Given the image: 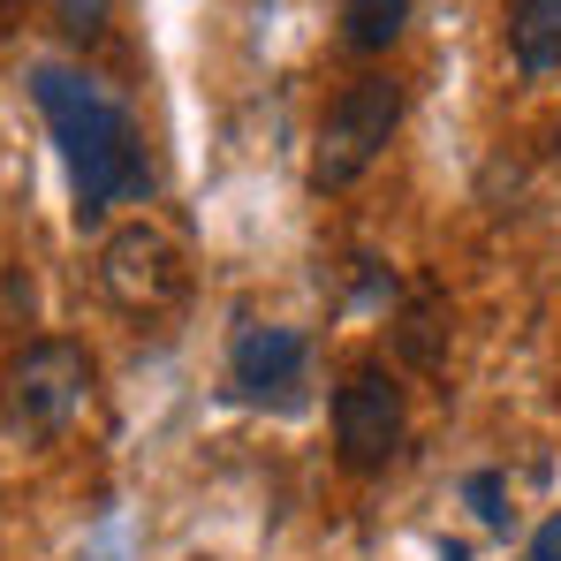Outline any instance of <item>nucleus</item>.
<instances>
[{
	"instance_id": "1",
	"label": "nucleus",
	"mask_w": 561,
	"mask_h": 561,
	"mask_svg": "<svg viewBox=\"0 0 561 561\" xmlns=\"http://www.w3.org/2000/svg\"><path fill=\"white\" fill-rule=\"evenodd\" d=\"M31 99H38V114L61 137V160H69L77 220L84 228L106 220L114 205H145L152 197V160H145V137H137V122H129L122 99H106L92 77L61 69V61H31Z\"/></svg>"
},
{
	"instance_id": "2",
	"label": "nucleus",
	"mask_w": 561,
	"mask_h": 561,
	"mask_svg": "<svg viewBox=\"0 0 561 561\" xmlns=\"http://www.w3.org/2000/svg\"><path fill=\"white\" fill-rule=\"evenodd\" d=\"M84 410H92V350L84 342L46 334L8 365V433L23 448H54Z\"/></svg>"
},
{
	"instance_id": "3",
	"label": "nucleus",
	"mask_w": 561,
	"mask_h": 561,
	"mask_svg": "<svg viewBox=\"0 0 561 561\" xmlns=\"http://www.w3.org/2000/svg\"><path fill=\"white\" fill-rule=\"evenodd\" d=\"M394 129H402V84L394 77L342 84V99L319 122V145H311V190H350L357 175H373V160L394 145Z\"/></svg>"
},
{
	"instance_id": "4",
	"label": "nucleus",
	"mask_w": 561,
	"mask_h": 561,
	"mask_svg": "<svg viewBox=\"0 0 561 561\" xmlns=\"http://www.w3.org/2000/svg\"><path fill=\"white\" fill-rule=\"evenodd\" d=\"M99 288H106V304L129 311V319H168V311L183 304V288H190V266H183V251H175L168 228L129 220V228H114L106 251H99Z\"/></svg>"
},
{
	"instance_id": "5",
	"label": "nucleus",
	"mask_w": 561,
	"mask_h": 561,
	"mask_svg": "<svg viewBox=\"0 0 561 561\" xmlns=\"http://www.w3.org/2000/svg\"><path fill=\"white\" fill-rule=\"evenodd\" d=\"M402 433H410V410H402V379L387 365H357L334 387V448L350 470H387Z\"/></svg>"
},
{
	"instance_id": "6",
	"label": "nucleus",
	"mask_w": 561,
	"mask_h": 561,
	"mask_svg": "<svg viewBox=\"0 0 561 561\" xmlns=\"http://www.w3.org/2000/svg\"><path fill=\"white\" fill-rule=\"evenodd\" d=\"M304 365H311V342L296 334V327H243L236 334V350H228V379H236V394H251V402H296V387H304Z\"/></svg>"
},
{
	"instance_id": "7",
	"label": "nucleus",
	"mask_w": 561,
	"mask_h": 561,
	"mask_svg": "<svg viewBox=\"0 0 561 561\" xmlns=\"http://www.w3.org/2000/svg\"><path fill=\"white\" fill-rule=\"evenodd\" d=\"M508 54L524 77L561 69V0H516L508 8Z\"/></svg>"
},
{
	"instance_id": "8",
	"label": "nucleus",
	"mask_w": 561,
	"mask_h": 561,
	"mask_svg": "<svg viewBox=\"0 0 561 561\" xmlns=\"http://www.w3.org/2000/svg\"><path fill=\"white\" fill-rule=\"evenodd\" d=\"M410 31V0H342V46L350 54H387Z\"/></svg>"
},
{
	"instance_id": "9",
	"label": "nucleus",
	"mask_w": 561,
	"mask_h": 561,
	"mask_svg": "<svg viewBox=\"0 0 561 561\" xmlns=\"http://www.w3.org/2000/svg\"><path fill=\"white\" fill-rule=\"evenodd\" d=\"M402 350H410V365H440V304H417L410 319H402Z\"/></svg>"
},
{
	"instance_id": "10",
	"label": "nucleus",
	"mask_w": 561,
	"mask_h": 561,
	"mask_svg": "<svg viewBox=\"0 0 561 561\" xmlns=\"http://www.w3.org/2000/svg\"><path fill=\"white\" fill-rule=\"evenodd\" d=\"M54 8V23L77 38V46H92L99 31H106V15H114V0H46Z\"/></svg>"
},
{
	"instance_id": "11",
	"label": "nucleus",
	"mask_w": 561,
	"mask_h": 561,
	"mask_svg": "<svg viewBox=\"0 0 561 561\" xmlns=\"http://www.w3.org/2000/svg\"><path fill=\"white\" fill-rule=\"evenodd\" d=\"M463 493H470V508H478L485 531H508V485H501V470H478Z\"/></svg>"
},
{
	"instance_id": "12",
	"label": "nucleus",
	"mask_w": 561,
	"mask_h": 561,
	"mask_svg": "<svg viewBox=\"0 0 561 561\" xmlns=\"http://www.w3.org/2000/svg\"><path fill=\"white\" fill-rule=\"evenodd\" d=\"M531 561H561V508L539 524V531H531Z\"/></svg>"
}]
</instances>
